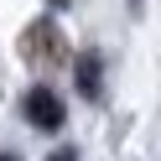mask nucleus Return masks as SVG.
Wrapping results in <instances>:
<instances>
[{
    "label": "nucleus",
    "instance_id": "obj_3",
    "mask_svg": "<svg viewBox=\"0 0 161 161\" xmlns=\"http://www.w3.org/2000/svg\"><path fill=\"white\" fill-rule=\"evenodd\" d=\"M73 83H78V94L83 99H104V57L99 52H78L73 57Z\"/></svg>",
    "mask_w": 161,
    "mask_h": 161
},
{
    "label": "nucleus",
    "instance_id": "obj_5",
    "mask_svg": "<svg viewBox=\"0 0 161 161\" xmlns=\"http://www.w3.org/2000/svg\"><path fill=\"white\" fill-rule=\"evenodd\" d=\"M0 161H16V156H5V151H0Z\"/></svg>",
    "mask_w": 161,
    "mask_h": 161
},
{
    "label": "nucleus",
    "instance_id": "obj_1",
    "mask_svg": "<svg viewBox=\"0 0 161 161\" xmlns=\"http://www.w3.org/2000/svg\"><path fill=\"white\" fill-rule=\"evenodd\" d=\"M21 57H26L31 68H57V63H68V42H63V31H57L52 16H36V21L21 31Z\"/></svg>",
    "mask_w": 161,
    "mask_h": 161
},
{
    "label": "nucleus",
    "instance_id": "obj_2",
    "mask_svg": "<svg viewBox=\"0 0 161 161\" xmlns=\"http://www.w3.org/2000/svg\"><path fill=\"white\" fill-rule=\"evenodd\" d=\"M21 114L31 119L36 130H63V119H68V104L52 94V88H26V99H21Z\"/></svg>",
    "mask_w": 161,
    "mask_h": 161
},
{
    "label": "nucleus",
    "instance_id": "obj_4",
    "mask_svg": "<svg viewBox=\"0 0 161 161\" xmlns=\"http://www.w3.org/2000/svg\"><path fill=\"white\" fill-rule=\"evenodd\" d=\"M47 161H78V156H73V151H52Z\"/></svg>",
    "mask_w": 161,
    "mask_h": 161
}]
</instances>
